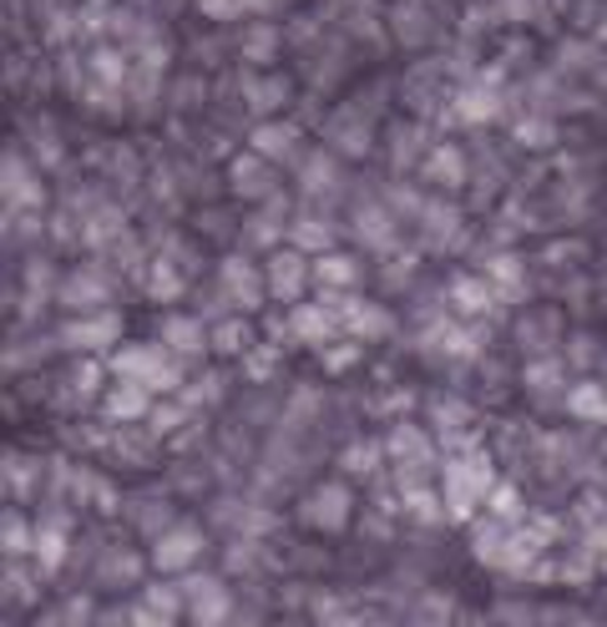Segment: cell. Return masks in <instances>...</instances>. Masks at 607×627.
<instances>
[{
	"instance_id": "1",
	"label": "cell",
	"mask_w": 607,
	"mask_h": 627,
	"mask_svg": "<svg viewBox=\"0 0 607 627\" xmlns=\"http://www.w3.org/2000/svg\"><path fill=\"white\" fill-rule=\"evenodd\" d=\"M491 491H496V466L476 445H466L461 456H450L446 470H440V501H446L450 522H466L471 511H481Z\"/></svg>"
},
{
	"instance_id": "2",
	"label": "cell",
	"mask_w": 607,
	"mask_h": 627,
	"mask_svg": "<svg viewBox=\"0 0 607 627\" xmlns=\"http://www.w3.org/2000/svg\"><path fill=\"white\" fill-rule=\"evenodd\" d=\"M203 551H208V536H203V526H193V522H177V526H168V532L152 542V567H158L162 577H187L193 567L203 562Z\"/></svg>"
},
{
	"instance_id": "3",
	"label": "cell",
	"mask_w": 607,
	"mask_h": 627,
	"mask_svg": "<svg viewBox=\"0 0 607 627\" xmlns=\"http://www.w3.org/2000/svg\"><path fill=\"white\" fill-rule=\"evenodd\" d=\"M177 588H183V602H187V623L193 627H224L228 623V588L218 577H203V572H187L177 577Z\"/></svg>"
},
{
	"instance_id": "4",
	"label": "cell",
	"mask_w": 607,
	"mask_h": 627,
	"mask_svg": "<svg viewBox=\"0 0 607 627\" xmlns=\"http://www.w3.org/2000/svg\"><path fill=\"white\" fill-rule=\"evenodd\" d=\"M56 340H61V350H71V354H106L112 344L122 340V319H117V314L67 319V324L56 329Z\"/></svg>"
},
{
	"instance_id": "5",
	"label": "cell",
	"mask_w": 607,
	"mask_h": 627,
	"mask_svg": "<svg viewBox=\"0 0 607 627\" xmlns=\"http://www.w3.org/2000/svg\"><path fill=\"white\" fill-rule=\"evenodd\" d=\"M350 506H355L350 486L324 481V486H314V491L304 497L299 522H304V526H314V532H344V522H350Z\"/></svg>"
},
{
	"instance_id": "6",
	"label": "cell",
	"mask_w": 607,
	"mask_h": 627,
	"mask_svg": "<svg viewBox=\"0 0 607 627\" xmlns=\"http://www.w3.org/2000/svg\"><path fill=\"white\" fill-rule=\"evenodd\" d=\"M264 278H268V294L289 304V299H299V294H304V284L314 278V269L304 263L299 249H278L274 259L264 263Z\"/></svg>"
},
{
	"instance_id": "7",
	"label": "cell",
	"mask_w": 607,
	"mask_h": 627,
	"mask_svg": "<svg viewBox=\"0 0 607 627\" xmlns=\"http://www.w3.org/2000/svg\"><path fill=\"white\" fill-rule=\"evenodd\" d=\"M102 415L117 420V425L147 420V415H152V390H147V385H137V379H117V385L102 395Z\"/></svg>"
},
{
	"instance_id": "8",
	"label": "cell",
	"mask_w": 607,
	"mask_h": 627,
	"mask_svg": "<svg viewBox=\"0 0 607 627\" xmlns=\"http://www.w3.org/2000/svg\"><path fill=\"white\" fill-rule=\"evenodd\" d=\"M162 344H168L177 360H198V354L213 344V334L203 329V319H193V314H168V319H162Z\"/></svg>"
},
{
	"instance_id": "9",
	"label": "cell",
	"mask_w": 607,
	"mask_h": 627,
	"mask_svg": "<svg viewBox=\"0 0 607 627\" xmlns=\"http://www.w3.org/2000/svg\"><path fill=\"white\" fill-rule=\"evenodd\" d=\"M218 278H224V299H233L238 309H259L264 304V274L249 259H228Z\"/></svg>"
},
{
	"instance_id": "10",
	"label": "cell",
	"mask_w": 607,
	"mask_h": 627,
	"mask_svg": "<svg viewBox=\"0 0 607 627\" xmlns=\"http://www.w3.org/2000/svg\"><path fill=\"white\" fill-rule=\"evenodd\" d=\"M299 142L304 132L294 122H264V127H253V152L264 157V162H289L299 157Z\"/></svg>"
},
{
	"instance_id": "11",
	"label": "cell",
	"mask_w": 607,
	"mask_h": 627,
	"mask_svg": "<svg viewBox=\"0 0 607 627\" xmlns=\"http://www.w3.org/2000/svg\"><path fill=\"white\" fill-rule=\"evenodd\" d=\"M56 299L67 304V309H96V314H102L106 278L96 274V269H77L71 278H61V284H56Z\"/></svg>"
},
{
	"instance_id": "12",
	"label": "cell",
	"mask_w": 607,
	"mask_h": 627,
	"mask_svg": "<svg viewBox=\"0 0 607 627\" xmlns=\"http://www.w3.org/2000/svg\"><path fill=\"white\" fill-rule=\"evenodd\" d=\"M228 178H233V193L238 197H253V203H268V197H274V172H268V162L259 152L238 157Z\"/></svg>"
},
{
	"instance_id": "13",
	"label": "cell",
	"mask_w": 607,
	"mask_h": 627,
	"mask_svg": "<svg viewBox=\"0 0 607 627\" xmlns=\"http://www.w3.org/2000/svg\"><path fill=\"white\" fill-rule=\"evenodd\" d=\"M36 567H41V577H51V572H61V562H67V516H46V522L36 526Z\"/></svg>"
},
{
	"instance_id": "14",
	"label": "cell",
	"mask_w": 607,
	"mask_h": 627,
	"mask_svg": "<svg viewBox=\"0 0 607 627\" xmlns=\"http://www.w3.org/2000/svg\"><path fill=\"white\" fill-rule=\"evenodd\" d=\"M568 410L577 420H587V425H607V385L603 379H582V385H572Z\"/></svg>"
},
{
	"instance_id": "15",
	"label": "cell",
	"mask_w": 607,
	"mask_h": 627,
	"mask_svg": "<svg viewBox=\"0 0 607 627\" xmlns=\"http://www.w3.org/2000/svg\"><path fill=\"white\" fill-rule=\"evenodd\" d=\"M5 203H21V208H36L41 203V183H36V172L21 162L15 152H5Z\"/></svg>"
},
{
	"instance_id": "16",
	"label": "cell",
	"mask_w": 607,
	"mask_h": 627,
	"mask_svg": "<svg viewBox=\"0 0 607 627\" xmlns=\"http://www.w3.org/2000/svg\"><path fill=\"white\" fill-rule=\"evenodd\" d=\"M385 456H396V466L400 460H431V435L421 425H396L385 435Z\"/></svg>"
},
{
	"instance_id": "17",
	"label": "cell",
	"mask_w": 607,
	"mask_h": 627,
	"mask_svg": "<svg viewBox=\"0 0 607 627\" xmlns=\"http://www.w3.org/2000/svg\"><path fill=\"white\" fill-rule=\"evenodd\" d=\"M486 511H491V522H502V526H527V501H522V491H516L512 481H496V491L486 497Z\"/></svg>"
},
{
	"instance_id": "18",
	"label": "cell",
	"mask_w": 607,
	"mask_h": 627,
	"mask_svg": "<svg viewBox=\"0 0 607 627\" xmlns=\"http://www.w3.org/2000/svg\"><path fill=\"white\" fill-rule=\"evenodd\" d=\"M289 243L299 253H324L334 243V228L324 218H294L289 223Z\"/></svg>"
},
{
	"instance_id": "19",
	"label": "cell",
	"mask_w": 607,
	"mask_h": 627,
	"mask_svg": "<svg viewBox=\"0 0 607 627\" xmlns=\"http://www.w3.org/2000/svg\"><path fill=\"white\" fill-rule=\"evenodd\" d=\"M425 178H431V183H440V187L466 183V157L456 152V147H436V152L425 157Z\"/></svg>"
},
{
	"instance_id": "20",
	"label": "cell",
	"mask_w": 607,
	"mask_h": 627,
	"mask_svg": "<svg viewBox=\"0 0 607 627\" xmlns=\"http://www.w3.org/2000/svg\"><path fill=\"white\" fill-rule=\"evenodd\" d=\"M496 299V294H491V284L486 278H456V284H450V304H456V309L466 314V319H476V314H486V304Z\"/></svg>"
},
{
	"instance_id": "21",
	"label": "cell",
	"mask_w": 607,
	"mask_h": 627,
	"mask_svg": "<svg viewBox=\"0 0 607 627\" xmlns=\"http://www.w3.org/2000/svg\"><path fill=\"white\" fill-rule=\"evenodd\" d=\"M133 577H137V557H133V551H122V547L102 551V562H96V582H102V588H127Z\"/></svg>"
},
{
	"instance_id": "22",
	"label": "cell",
	"mask_w": 607,
	"mask_h": 627,
	"mask_svg": "<svg viewBox=\"0 0 607 627\" xmlns=\"http://www.w3.org/2000/svg\"><path fill=\"white\" fill-rule=\"evenodd\" d=\"M314 284H324V288H350V284H359V263L344 259V253H324V259L314 263Z\"/></svg>"
},
{
	"instance_id": "23",
	"label": "cell",
	"mask_w": 607,
	"mask_h": 627,
	"mask_svg": "<svg viewBox=\"0 0 607 627\" xmlns=\"http://www.w3.org/2000/svg\"><path fill=\"white\" fill-rule=\"evenodd\" d=\"M0 532H5V557H31V551H36V526L26 522V516H21V511H5V526H0Z\"/></svg>"
},
{
	"instance_id": "24",
	"label": "cell",
	"mask_w": 607,
	"mask_h": 627,
	"mask_svg": "<svg viewBox=\"0 0 607 627\" xmlns=\"http://www.w3.org/2000/svg\"><path fill=\"white\" fill-rule=\"evenodd\" d=\"M127 506H133V511H127V516H133V526L142 536H152V542H158L168 526H177V522H172V511L162 506V501H127Z\"/></svg>"
},
{
	"instance_id": "25",
	"label": "cell",
	"mask_w": 607,
	"mask_h": 627,
	"mask_svg": "<svg viewBox=\"0 0 607 627\" xmlns=\"http://www.w3.org/2000/svg\"><path fill=\"white\" fill-rule=\"evenodd\" d=\"M334 157H324V152H314L309 162H304V172H299V187L304 193H314V197H324V193H334Z\"/></svg>"
},
{
	"instance_id": "26",
	"label": "cell",
	"mask_w": 607,
	"mask_h": 627,
	"mask_svg": "<svg viewBox=\"0 0 607 627\" xmlns=\"http://www.w3.org/2000/svg\"><path fill=\"white\" fill-rule=\"evenodd\" d=\"M249 344H253V329L243 324V319H224V324L213 329V350L228 354V360H233V354H249Z\"/></svg>"
},
{
	"instance_id": "27",
	"label": "cell",
	"mask_w": 607,
	"mask_h": 627,
	"mask_svg": "<svg viewBox=\"0 0 607 627\" xmlns=\"http://www.w3.org/2000/svg\"><path fill=\"white\" fill-rule=\"evenodd\" d=\"M142 602H147V607H158V613H168V617L187 613L183 588H177V582H142Z\"/></svg>"
},
{
	"instance_id": "28",
	"label": "cell",
	"mask_w": 607,
	"mask_h": 627,
	"mask_svg": "<svg viewBox=\"0 0 607 627\" xmlns=\"http://www.w3.org/2000/svg\"><path fill=\"white\" fill-rule=\"evenodd\" d=\"M278 233H284V223H278L274 213H253V218H249V228H243V243H253V249L264 243V249H268V243H274Z\"/></svg>"
},
{
	"instance_id": "29",
	"label": "cell",
	"mask_w": 607,
	"mask_h": 627,
	"mask_svg": "<svg viewBox=\"0 0 607 627\" xmlns=\"http://www.w3.org/2000/svg\"><path fill=\"white\" fill-rule=\"evenodd\" d=\"M56 613H61V623H67V627H96V617H102L92 607V597H67Z\"/></svg>"
},
{
	"instance_id": "30",
	"label": "cell",
	"mask_w": 607,
	"mask_h": 627,
	"mask_svg": "<svg viewBox=\"0 0 607 627\" xmlns=\"http://www.w3.org/2000/svg\"><path fill=\"white\" fill-rule=\"evenodd\" d=\"M380 456H385V445H355V451H344V470L350 476H370Z\"/></svg>"
},
{
	"instance_id": "31",
	"label": "cell",
	"mask_w": 607,
	"mask_h": 627,
	"mask_svg": "<svg viewBox=\"0 0 607 627\" xmlns=\"http://www.w3.org/2000/svg\"><path fill=\"white\" fill-rule=\"evenodd\" d=\"M284 96V81H249V106L253 112H274Z\"/></svg>"
},
{
	"instance_id": "32",
	"label": "cell",
	"mask_w": 607,
	"mask_h": 627,
	"mask_svg": "<svg viewBox=\"0 0 607 627\" xmlns=\"http://www.w3.org/2000/svg\"><path fill=\"white\" fill-rule=\"evenodd\" d=\"M147 288H152L158 299H168V294H183V274H172V263H152V278H147Z\"/></svg>"
},
{
	"instance_id": "33",
	"label": "cell",
	"mask_w": 607,
	"mask_h": 627,
	"mask_svg": "<svg viewBox=\"0 0 607 627\" xmlns=\"http://www.w3.org/2000/svg\"><path fill=\"white\" fill-rule=\"evenodd\" d=\"M177 425H183V410L177 406H152V415H147V431L152 435H172Z\"/></svg>"
},
{
	"instance_id": "34",
	"label": "cell",
	"mask_w": 607,
	"mask_h": 627,
	"mask_svg": "<svg viewBox=\"0 0 607 627\" xmlns=\"http://www.w3.org/2000/svg\"><path fill=\"white\" fill-rule=\"evenodd\" d=\"M527 385H531V390H557V385H562V365H541V360H537V365H527Z\"/></svg>"
},
{
	"instance_id": "35",
	"label": "cell",
	"mask_w": 607,
	"mask_h": 627,
	"mask_svg": "<svg viewBox=\"0 0 607 627\" xmlns=\"http://www.w3.org/2000/svg\"><path fill=\"white\" fill-rule=\"evenodd\" d=\"M491 278H496V284H512V288H522V259H491Z\"/></svg>"
},
{
	"instance_id": "36",
	"label": "cell",
	"mask_w": 607,
	"mask_h": 627,
	"mask_svg": "<svg viewBox=\"0 0 607 627\" xmlns=\"http://www.w3.org/2000/svg\"><path fill=\"white\" fill-rule=\"evenodd\" d=\"M133 627H177V617H168V613H158V607L137 602V607H133Z\"/></svg>"
},
{
	"instance_id": "37",
	"label": "cell",
	"mask_w": 607,
	"mask_h": 627,
	"mask_svg": "<svg viewBox=\"0 0 607 627\" xmlns=\"http://www.w3.org/2000/svg\"><path fill=\"white\" fill-rule=\"evenodd\" d=\"M355 360H359V344H344V350L324 354V365H330V369H344V365H355Z\"/></svg>"
},
{
	"instance_id": "38",
	"label": "cell",
	"mask_w": 607,
	"mask_h": 627,
	"mask_svg": "<svg viewBox=\"0 0 607 627\" xmlns=\"http://www.w3.org/2000/svg\"><path fill=\"white\" fill-rule=\"evenodd\" d=\"M96 627H133V613H122V607H106V613L96 617Z\"/></svg>"
}]
</instances>
